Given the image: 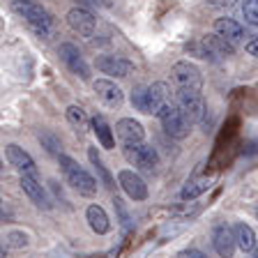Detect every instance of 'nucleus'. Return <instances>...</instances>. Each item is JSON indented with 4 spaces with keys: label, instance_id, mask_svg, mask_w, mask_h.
Returning a JSON list of instances; mask_svg holds the SVG:
<instances>
[{
    "label": "nucleus",
    "instance_id": "obj_1",
    "mask_svg": "<svg viewBox=\"0 0 258 258\" xmlns=\"http://www.w3.org/2000/svg\"><path fill=\"white\" fill-rule=\"evenodd\" d=\"M132 104L136 111L148 113V115H159V111L164 106L171 104V88L166 83H152L148 88H139L132 95Z\"/></svg>",
    "mask_w": 258,
    "mask_h": 258
},
{
    "label": "nucleus",
    "instance_id": "obj_2",
    "mask_svg": "<svg viewBox=\"0 0 258 258\" xmlns=\"http://www.w3.org/2000/svg\"><path fill=\"white\" fill-rule=\"evenodd\" d=\"M12 10H14L16 14H21L28 21V26L37 32V35H42V37L51 35V30H53V16L48 14L42 5L32 3V0H14V3H12Z\"/></svg>",
    "mask_w": 258,
    "mask_h": 258
},
{
    "label": "nucleus",
    "instance_id": "obj_3",
    "mask_svg": "<svg viewBox=\"0 0 258 258\" xmlns=\"http://www.w3.org/2000/svg\"><path fill=\"white\" fill-rule=\"evenodd\" d=\"M58 161H60V168H62L64 177H67V182H70L72 187L81 194V196L92 199V196L97 194V180L95 177H92L88 171H83V168H81L79 164H76L72 157H67V155H60Z\"/></svg>",
    "mask_w": 258,
    "mask_h": 258
},
{
    "label": "nucleus",
    "instance_id": "obj_4",
    "mask_svg": "<svg viewBox=\"0 0 258 258\" xmlns=\"http://www.w3.org/2000/svg\"><path fill=\"white\" fill-rule=\"evenodd\" d=\"M157 118L161 120V127H164V132H166L171 139H187L189 136V120L182 115V111L175 106V104H168V106H164L159 111V115Z\"/></svg>",
    "mask_w": 258,
    "mask_h": 258
},
{
    "label": "nucleus",
    "instance_id": "obj_5",
    "mask_svg": "<svg viewBox=\"0 0 258 258\" xmlns=\"http://www.w3.org/2000/svg\"><path fill=\"white\" fill-rule=\"evenodd\" d=\"M171 79H173V83L177 86V90H196V92H201V88H203V74H201V70L196 67V64L187 62V60L173 64Z\"/></svg>",
    "mask_w": 258,
    "mask_h": 258
},
{
    "label": "nucleus",
    "instance_id": "obj_6",
    "mask_svg": "<svg viewBox=\"0 0 258 258\" xmlns=\"http://www.w3.org/2000/svg\"><path fill=\"white\" fill-rule=\"evenodd\" d=\"M175 106L182 111V115L189 120V124L201 122L205 115V102L201 97V92L196 90H177Z\"/></svg>",
    "mask_w": 258,
    "mask_h": 258
},
{
    "label": "nucleus",
    "instance_id": "obj_7",
    "mask_svg": "<svg viewBox=\"0 0 258 258\" xmlns=\"http://www.w3.org/2000/svg\"><path fill=\"white\" fill-rule=\"evenodd\" d=\"M124 157H127L129 164H134L136 168L145 173H152L159 164V157H157V150L152 145L145 143H134V145H124Z\"/></svg>",
    "mask_w": 258,
    "mask_h": 258
},
{
    "label": "nucleus",
    "instance_id": "obj_8",
    "mask_svg": "<svg viewBox=\"0 0 258 258\" xmlns=\"http://www.w3.org/2000/svg\"><path fill=\"white\" fill-rule=\"evenodd\" d=\"M58 53H60V60L67 64V70H70L72 74H76L79 79H83V81L90 79V67H88V62L83 60L81 51L74 46V44H60Z\"/></svg>",
    "mask_w": 258,
    "mask_h": 258
},
{
    "label": "nucleus",
    "instance_id": "obj_9",
    "mask_svg": "<svg viewBox=\"0 0 258 258\" xmlns=\"http://www.w3.org/2000/svg\"><path fill=\"white\" fill-rule=\"evenodd\" d=\"M92 90H95L97 99H99L106 108H120L122 106V102H124L122 90H120V88L115 86L113 81H108V79L92 81Z\"/></svg>",
    "mask_w": 258,
    "mask_h": 258
},
{
    "label": "nucleus",
    "instance_id": "obj_10",
    "mask_svg": "<svg viewBox=\"0 0 258 258\" xmlns=\"http://www.w3.org/2000/svg\"><path fill=\"white\" fill-rule=\"evenodd\" d=\"M212 247L215 251L219 253L221 258H233L237 247V240H235V231H231L228 226L219 224L212 228Z\"/></svg>",
    "mask_w": 258,
    "mask_h": 258
},
{
    "label": "nucleus",
    "instance_id": "obj_11",
    "mask_svg": "<svg viewBox=\"0 0 258 258\" xmlns=\"http://www.w3.org/2000/svg\"><path fill=\"white\" fill-rule=\"evenodd\" d=\"M233 53V46L226 42L219 35H205L201 42V58H210V60H224Z\"/></svg>",
    "mask_w": 258,
    "mask_h": 258
},
{
    "label": "nucleus",
    "instance_id": "obj_12",
    "mask_svg": "<svg viewBox=\"0 0 258 258\" xmlns=\"http://www.w3.org/2000/svg\"><path fill=\"white\" fill-rule=\"evenodd\" d=\"M215 32L219 35V37H224L233 48L247 44V39H249V35L244 32V28H242L237 21H233V19H219V21L215 23Z\"/></svg>",
    "mask_w": 258,
    "mask_h": 258
},
{
    "label": "nucleus",
    "instance_id": "obj_13",
    "mask_svg": "<svg viewBox=\"0 0 258 258\" xmlns=\"http://www.w3.org/2000/svg\"><path fill=\"white\" fill-rule=\"evenodd\" d=\"M118 182H120V187L124 189V194H127L129 199H134V201L148 199V187H145V182L141 180V175H136L134 171H120L118 173Z\"/></svg>",
    "mask_w": 258,
    "mask_h": 258
},
{
    "label": "nucleus",
    "instance_id": "obj_14",
    "mask_svg": "<svg viewBox=\"0 0 258 258\" xmlns=\"http://www.w3.org/2000/svg\"><path fill=\"white\" fill-rule=\"evenodd\" d=\"M115 134L118 139L122 141L124 145H134V143H143L145 139V132H143V124L134 118H122L118 124H115Z\"/></svg>",
    "mask_w": 258,
    "mask_h": 258
},
{
    "label": "nucleus",
    "instance_id": "obj_15",
    "mask_svg": "<svg viewBox=\"0 0 258 258\" xmlns=\"http://www.w3.org/2000/svg\"><path fill=\"white\" fill-rule=\"evenodd\" d=\"M97 70L102 72V74H108V76H129L132 70H134V64L129 62V60H122V58H115V55H99L97 58Z\"/></svg>",
    "mask_w": 258,
    "mask_h": 258
},
{
    "label": "nucleus",
    "instance_id": "obj_16",
    "mask_svg": "<svg viewBox=\"0 0 258 258\" xmlns=\"http://www.w3.org/2000/svg\"><path fill=\"white\" fill-rule=\"evenodd\" d=\"M5 155H7V161H10L12 166L19 168L23 175L37 177V166H35L32 157L28 155L23 148H19V145H7V148H5Z\"/></svg>",
    "mask_w": 258,
    "mask_h": 258
},
{
    "label": "nucleus",
    "instance_id": "obj_17",
    "mask_svg": "<svg viewBox=\"0 0 258 258\" xmlns=\"http://www.w3.org/2000/svg\"><path fill=\"white\" fill-rule=\"evenodd\" d=\"M67 23L74 32H79L81 37H92L95 35V16L90 12L81 10V7H76L67 14Z\"/></svg>",
    "mask_w": 258,
    "mask_h": 258
},
{
    "label": "nucleus",
    "instance_id": "obj_18",
    "mask_svg": "<svg viewBox=\"0 0 258 258\" xmlns=\"http://www.w3.org/2000/svg\"><path fill=\"white\" fill-rule=\"evenodd\" d=\"M21 187H23V191H26L28 196H30V199L39 205V208H44V210L51 208V201H48V196H46V191H44V187L37 182V177L21 175Z\"/></svg>",
    "mask_w": 258,
    "mask_h": 258
},
{
    "label": "nucleus",
    "instance_id": "obj_19",
    "mask_svg": "<svg viewBox=\"0 0 258 258\" xmlns=\"http://www.w3.org/2000/svg\"><path fill=\"white\" fill-rule=\"evenodd\" d=\"M86 217H88L90 228L97 233V235H104V233L111 231V221H108V215L104 212V208H99V205H90V208L86 210Z\"/></svg>",
    "mask_w": 258,
    "mask_h": 258
},
{
    "label": "nucleus",
    "instance_id": "obj_20",
    "mask_svg": "<svg viewBox=\"0 0 258 258\" xmlns=\"http://www.w3.org/2000/svg\"><path fill=\"white\" fill-rule=\"evenodd\" d=\"M235 240H237V247L242 249V251H251L253 247H256V233H253L251 226L247 224H235Z\"/></svg>",
    "mask_w": 258,
    "mask_h": 258
},
{
    "label": "nucleus",
    "instance_id": "obj_21",
    "mask_svg": "<svg viewBox=\"0 0 258 258\" xmlns=\"http://www.w3.org/2000/svg\"><path fill=\"white\" fill-rule=\"evenodd\" d=\"M92 129H95V134H97V139H99V143H102V148L111 150L113 145H115L113 132H111V127H108V122H106L104 118L95 115V118H92Z\"/></svg>",
    "mask_w": 258,
    "mask_h": 258
},
{
    "label": "nucleus",
    "instance_id": "obj_22",
    "mask_svg": "<svg viewBox=\"0 0 258 258\" xmlns=\"http://www.w3.org/2000/svg\"><path fill=\"white\" fill-rule=\"evenodd\" d=\"M210 189V180L208 177H191L187 184L182 187V191H180V196H182L184 201H191L196 199V196H201L203 191H208Z\"/></svg>",
    "mask_w": 258,
    "mask_h": 258
},
{
    "label": "nucleus",
    "instance_id": "obj_23",
    "mask_svg": "<svg viewBox=\"0 0 258 258\" xmlns=\"http://www.w3.org/2000/svg\"><path fill=\"white\" fill-rule=\"evenodd\" d=\"M67 120H70V124L79 132V134H83L88 129V115H86V111L81 106H70L67 108Z\"/></svg>",
    "mask_w": 258,
    "mask_h": 258
},
{
    "label": "nucleus",
    "instance_id": "obj_24",
    "mask_svg": "<svg viewBox=\"0 0 258 258\" xmlns=\"http://www.w3.org/2000/svg\"><path fill=\"white\" fill-rule=\"evenodd\" d=\"M88 159L92 161V166L97 168V173H99V175H102L104 184H106L108 189H113V187H115V182H113V177L108 175L106 166H104V164H102V159H99V155H97V150H95V148H90V150H88Z\"/></svg>",
    "mask_w": 258,
    "mask_h": 258
},
{
    "label": "nucleus",
    "instance_id": "obj_25",
    "mask_svg": "<svg viewBox=\"0 0 258 258\" xmlns=\"http://www.w3.org/2000/svg\"><path fill=\"white\" fill-rule=\"evenodd\" d=\"M242 14L253 28H258V0H242Z\"/></svg>",
    "mask_w": 258,
    "mask_h": 258
},
{
    "label": "nucleus",
    "instance_id": "obj_26",
    "mask_svg": "<svg viewBox=\"0 0 258 258\" xmlns=\"http://www.w3.org/2000/svg\"><path fill=\"white\" fill-rule=\"evenodd\" d=\"M7 240H10L12 247H26V244H28V237L21 235V233H10V235H7Z\"/></svg>",
    "mask_w": 258,
    "mask_h": 258
},
{
    "label": "nucleus",
    "instance_id": "obj_27",
    "mask_svg": "<svg viewBox=\"0 0 258 258\" xmlns=\"http://www.w3.org/2000/svg\"><path fill=\"white\" fill-rule=\"evenodd\" d=\"M244 48H247V51L253 55V58H258V35H249V39H247V44H244Z\"/></svg>",
    "mask_w": 258,
    "mask_h": 258
},
{
    "label": "nucleus",
    "instance_id": "obj_28",
    "mask_svg": "<svg viewBox=\"0 0 258 258\" xmlns=\"http://www.w3.org/2000/svg\"><path fill=\"white\" fill-rule=\"evenodd\" d=\"M210 7H217V10H231L235 5V0H205Z\"/></svg>",
    "mask_w": 258,
    "mask_h": 258
},
{
    "label": "nucleus",
    "instance_id": "obj_29",
    "mask_svg": "<svg viewBox=\"0 0 258 258\" xmlns=\"http://www.w3.org/2000/svg\"><path fill=\"white\" fill-rule=\"evenodd\" d=\"M177 258H208L203 251H199V249H184V251L177 253Z\"/></svg>",
    "mask_w": 258,
    "mask_h": 258
},
{
    "label": "nucleus",
    "instance_id": "obj_30",
    "mask_svg": "<svg viewBox=\"0 0 258 258\" xmlns=\"http://www.w3.org/2000/svg\"><path fill=\"white\" fill-rule=\"evenodd\" d=\"M256 256H258V253H256Z\"/></svg>",
    "mask_w": 258,
    "mask_h": 258
},
{
    "label": "nucleus",
    "instance_id": "obj_31",
    "mask_svg": "<svg viewBox=\"0 0 258 258\" xmlns=\"http://www.w3.org/2000/svg\"><path fill=\"white\" fill-rule=\"evenodd\" d=\"M256 258H258V256H256Z\"/></svg>",
    "mask_w": 258,
    "mask_h": 258
}]
</instances>
